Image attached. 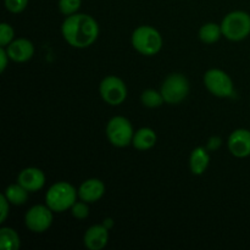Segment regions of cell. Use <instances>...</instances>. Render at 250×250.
<instances>
[{"mask_svg": "<svg viewBox=\"0 0 250 250\" xmlns=\"http://www.w3.org/2000/svg\"><path fill=\"white\" fill-rule=\"evenodd\" d=\"M61 33L71 46L84 49L98 39L99 24L90 15L77 12L66 17L61 26Z\"/></svg>", "mask_w": 250, "mask_h": 250, "instance_id": "cell-1", "label": "cell"}, {"mask_svg": "<svg viewBox=\"0 0 250 250\" xmlns=\"http://www.w3.org/2000/svg\"><path fill=\"white\" fill-rule=\"evenodd\" d=\"M78 190L68 182H56L45 194V204L54 212H63L77 202Z\"/></svg>", "mask_w": 250, "mask_h": 250, "instance_id": "cell-2", "label": "cell"}, {"mask_svg": "<svg viewBox=\"0 0 250 250\" xmlns=\"http://www.w3.org/2000/svg\"><path fill=\"white\" fill-rule=\"evenodd\" d=\"M132 45L142 55H156L163 48L160 32L151 26H139L132 33Z\"/></svg>", "mask_w": 250, "mask_h": 250, "instance_id": "cell-3", "label": "cell"}, {"mask_svg": "<svg viewBox=\"0 0 250 250\" xmlns=\"http://www.w3.org/2000/svg\"><path fill=\"white\" fill-rule=\"evenodd\" d=\"M222 34L232 42L246 39L250 34V15L246 11H232L221 22Z\"/></svg>", "mask_w": 250, "mask_h": 250, "instance_id": "cell-4", "label": "cell"}, {"mask_svg": "<svg viewBox=\"0 0 250 250\" xmlns=\"http://www.w3.org/2000/svg\"><path fill=\"white\" fill-rule=\"evenodd\" d=\"M160 92L166 104H180L189 94V82L182 73H171L164 81Z\"/></svg>", "mask_w": 250, "mask_h": 250, "instance_id": "cell-5", "label": "cell"}, {"mask_svg": "<svg viewBox=\"0 0 250 250\" xmlns=\"http://www.w3.org/2000/svg\"><path fill=\"white\" fill-rule=\"evenodd\" d=\"M106 136L112 146L125 148L132 144L134 131L128 119L124 116H115L107 124Z\"/></svg>", "mask_w": 250, "mask_h": 250, "instance_id": "cell-6", "label": "cell"}, {"mask_svg": "<svg viewBox=\"0 0 250 250\" xmlns=\"http://www.w3.org/2000/svg\"><path fill=\"white\" fill-rule=\"evenodd\" d=\"M204 84L211 94L219 98L232 97L234 85L232 78L220 68H211L204 75Z\"/></svg>", "mask_w": 250, "mask_h": 250, "instance_id": "cell-7", "label": "cell"}, {"mask_svg": "<svg viewBox=\"0 0 250 250\" xmlns=\"http://www.w3.org/2000/svg\"><path fill=\"white\" fill-rule=\"evenodd\" d=\"M100 95L106 104L117 106L127 98V87L121 78L116 76H107L102 81L99 87Z\"/></svg>", "mask_w": 250, "mask_h": 250, "instance_id": "cell-8", "label": "cell"}, {"mask_svg": "<svg viewBox=\"0 0 250 250\" xmlns=\"http://www.w3.org/2000/svg\"><path fill=\"white\" fill-rule=\"evenodd\" d=\"M53 210L48 205H34L24 216L26 227L33 233H43L50 229L53 224Z\"/></svg>", "mask_w": 250, "mask_h": 250, "instance_id": "cell-9", "label": "cell"}, {"mask_svg": "<svg viewBox=\"0 0 250 250\" xmlns=\"http://www.w3.org/2000/svg\"><path fill=\"white\" fill-rule=\"evenodd\" d=\"M229 149L236 158L243 159L250 156V131L238 128L231 133L229 138Z\"/></svg>", "mask_w": 250, "mask_h": 250, "instance_id": "cell-10", "label": "cell"}, {"mask_svg": "<svg viewBox=\"0 0 250 250\" xmlns=\"http://www.w3.org/2000/svg\"><path fill=\"white\" fill-rule=\"evenodd\" d=\"M10 60L15 62H26L31 60L34 55V45L31 41L26 38H19L12 41L9 45L5 46Z\"/></svg>", "mask_w": 250, "mask_h": 250, "instance_id": "cell-11", "label": "cell"}, {"mask_svg": "<svg viewBox=\"0 0 250 250\" xmlns=\"http://www.w3.org/2000/svg\"><path fill=\"white\" fill-rule=\"evenodd\" d=\"M17 183L26 188L29 193L41 190L45 185V175L41 168L27 167L20 172Z\"/></svg>", "mask_w": 250, "mask_h": 250, "instance_id": "cell-12", "label": "cell"}, {"mask_svg": "<svg viewBox=\"0 0 250 250\" xmlns=\"http://www.w3.org/2000/svg\"><path fill=\"white\" fill-rule=\"evenodd\" d=\"M109 241V229L104 225H94L85 231L83 242L89 250H102Z\"/></svg>", "mask_w": 250, "mask_h": 250, "instance_id": "cell-13", "label": "cell"}, {"mask_svg": "<svg viewBox=\"0 0 250 250\" xmlns=\"http://www.w3.org/2000/svg\"><path fill=\"white\" fill-rule=\"evenodd\" d=\"M105 193V185L103 181L98 180V178H89V180L84 181L82 185L78 188V198L83 202L88 203H95Z\"/></svg>", "mask_w": 250, "mask_h": 250, "instance_id": "cell-14", "label": "cell"}, {"mask_svg": "<svg viewBox=\"0 0 250 250\" xmlns=\"http://www.w3.org/2000/svg\"><path fill=\"white\" fill-rule=\"evenodd\" d=\"M156 141H158V137H156L155 131L149 127H143L134 132L132 146L138 150H149L155 146Z\"/></svg>", "mask_w": 250, "mask_h": 250, "instance_id": "cell-15", "label": "cell"}, {"mask_svg": "<svg viewBox=\"0 0 250 250\" xmlns=\"http://www.w3.org/2000/svg\"><path fill=\"white\" fill-rule=\"evenodd\" d=\"M210 164V156L207 149L203 146H198L192 151L189 158V167L193 175L200 176L207 171Z\"/></svg>", "mask_w": 250, "mask_h": 250, "instance_id": "cell-16", "label": "cell"}, {"mask_svg": "<svg viewBox=\"0 0 250 250\" xmlns=\"http://www.w3.org/2000/svg\"><path fill=\"white\" fill-rule=\"evenodd\" d=\"M28 190L22 187L20 183H15V185H10L5 189L4 195L9 200L10 204L19 207V205L26 204V202L28 200Z\"/></svg>", "mask_w": 250, "mask_h": 250, "instance_id": "cell-17", "label": "cell"}, {"mask_svg": "<svg viewBox=\"0 0 250 250\" xmlns=\"http://www.w3.org/2000/svg\"><path fill=\"white\" fill-rule=\"evenodd\" d=\"M21 247V239L14 229L2 227L0 229V248L2 250H17Z\"/></svg>", "mask_w": 250, "mask_h": 250, "instance_id": "cell-18", "label": "cell"}, {"mask_svg": "<svg viewBox=\"0 0 250 250\" xmlns=\"http://www.w3.org/2000/svg\"><path fill=\"white\" fill-rule=\"evenodd\" d=\"M222 29L221 24L214 23V22H209L200 27L199 29V38L203 43L205 44H214L221 38Z\"/></svg>", "mask_w": 250, "mask_h": 250, "instance_id": "cell-19", "label": "cell"}, {"mask_svg": "<svg viewBox=\"0 0 250 250\" xmlns=\"http://www.w3.org/2000/svg\"><path fill=\"white\" fill-rule=\"evenodd\" d=\"M141 100L144 106L150 107V109H155V107L161 106L165 103L161 92H158L155 89L144 90L141 95Z\"/></svg>", "mask_w": 250, "mask_h": 250, "instance_id": "cell-20", "label": "cell"}, {"mask_svg": "<svg viewBox=\"0 0 250 250\" xmlns=\"http://www.w3.org/2000/svg\"><path fill=\"white\" fill-rule=\"evenodd\" d=\"M81 4H82V0H59V9L61 14L65 16H71L73 14H77Z\"/></svg>", "mask_w": 250, "mask_h": 250, "instance_id": "cell-21", "label": "cell"}, {"mask_svg": "<svg viewBox=\"0 0 250 250\" xmlns=\"http://www.w3.org/2000/svg\"><path fill=\"white\" fill-rule=\"evenodd\" d=\"M71 212H72L73 217L77 220H84L89 216V207H88V203L83 202H76L75 204L71 208Z\"/></svg>", "mask_w": 250, "mask_h": 250, "instance_id": "cell-22", "label": "cell"}, {"mask_svg": "<svg viewBox=\"0 0 250 250\" xmlns=\"http://www.w3.org/2000/svg\"><path fill=\"white\" fill-rule=\"evenodd\" d=\"M14 28H12L9 23H5V22L1 23V26H0V45H1L2 48L9 45V44L14 41Z\"/></svg>", "mask_w": 250, "mask_h": 250, "instance_id": "cell-23", "label": "cell"}, {"mask_svg": "<svg viewBox=\"0 0 250 250\" xmlns=\"http://www.w3.org/2000/svg\"><path fill=\"white\" fill-rule=\"evenodd\" d=\"M28 5V0H5V7L12 14H20Z\"/></svg>", "mask_w": 250, "mask_h": 250, "instance_id": "cell-24", "label": "cell"}, {"mask_svg": "<svg viewBox=\"0 0 250 250\" xmlns=\"http://www.w3.org/2000/svg\"><path fill=\"white\" fill-rule=\"evenodd\" d=\"M9 208H10V202L6 199L4 194L0 197V222H5V220L9 216Z\"/></svg>", "mask_w": 250, "mask_h": 250, "instance_id": "cell-25", "label": "cell"}, {"mask_svg": "<svg viewBox=\"0 0 250 250\" xmlns=\"http://www.w3.org/2000/svg\"><path fill=\"white\" fill-rule=\"evenodd\" d=\"M9 60L10 58L6 53V49L1 46V49H0V71H1V72H4L5 68L7 67V62H9Z\"/></svg>", "mask_w": 250, "mask_h": 250, "instance_id": "cell-26", "label": "cell"}, {"mask_svg": "<svg viewBox=\"0 0 250 250\" xmlns=\"http://www.w3.org/2000/svg\"><path fill=\"white\" fill-rule=\"evenodd\" d=\"M220 144H221V139L217 138V137H216V138H211V139H210L209 144H208V148L212 149V150H214V149L219 148Z\"/></svg>", "mask_w": 250, "mask_h": 250, "instance_id": "cell-27", "label": "cell"}, {"mask_svg": "<svg viewBox=\"0 0 250 250\" xmlns=\"http://www.w3.org/2000/svg\"><path fill=\"white\" fill-rule=\"evenodd\" d=\"M103 225H104V226L106 227L107 229H110L112 226H114V221H112V219H110V217H109V219H105L104 220Z\"/></svg>", "mask_w": 250, "mask_h": 250, "instance_id": "cell-28", "label": "cell"}]
</instances>
